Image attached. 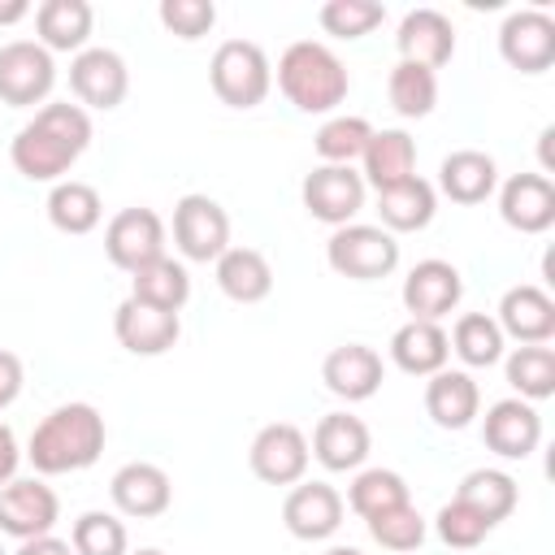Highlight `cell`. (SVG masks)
Wrapping results in <instances>:
<instances>
[{"mask_svg":"<svg viewBox=\"0 0 555 555\" xmlns=\"http://www.w3.org/2000/svg\"><path fill=\"white\" fill-rule=\"evenodd\" d=\"M399 299H403V308L412 312V321H442V317H451V312L460 308V299H464V278H460V269H455L451 260L429 256V260H421V264L408 269Z\"/></svg>","mask_w":555,"mask_h":555,"instance_id":"obj_10","label":"cell"},{"mask_svg":"<svg viewBox=\"0 0 555 555\" xmlns=\"http://www.w3.org/2000/svg\"><path fill=\"white\" fill-rule=\"evenodd\" d=\"M364 186L386 191L399 186L408 178H416V139L408 130H373L369 147H364Z\"/></svg>","mask_w":555,"mask_h":555,"instance_id":"obj_27","label":"cell"},{"mask_svg":"<svg viewBox=\"0 0 555 555\" xmlns=\"http://www.w3.org/2000/svg\"><path fill=\"white\" fill-rule=\"evenodd\" d=\"M113 334L130 356H165L182 338V321H178V312H160L139 299H121L113 312Z\"/></svg>","mask_w":555,"mask_h":555,"instance_id":"obj_22","label":"cell"},{"mask_svg":"<svg viewBox=\"0 0 555 555\" xmlns=\"http://www.w3.org/2000/svg\"><path fill=\"white\" fill-rule=\"evenodd\" d=\"M503 373H507V386L516 390V399H525V403L555 395V351L551 347H516L503 360Z\"/></svg>","mask_w":555,"mask_h":555,"instance_id":"obj_36","label":"cell"},{"mask_svg":"<svg viewBox=\"0 0 555 555\" xmlns=\"http://www.w3.org/2000/svg\"><path fill=\"white\" fill-rule=\"evenodd\" d=\"M69 91L78 95L82 108H117L130 91V69L113 48H82L69 61Z\"/></svg>","mask_w":555,"mask_h":555,"instance_id":"obj_14","label":"cell"},{"mask_svg":"<svg viewBox=\"0 0 555 555\" xmlns=\"http://www.w3.org/2000/svg\"><path fill=\"white\" fill-rule=\"evenodd\" d=\"M317 22L334 39H364L369 30H377L386 22V9L373 0H325L317 9Z\"/></svg>","mask_w":555,"mask_h":555,"instance_id":"obj_40","label":"cell"},{"mask_svg":"<svg viewBox=\"0 0 555 555\" xmlns=\"http://www.w3.org/2000/svg\"><path fill=\"white\" fill-rule=\"evenodd\" d=\"M91 4L87 0H43L35 9V30H39V43L48 52H82L87 39H91Z\"/></svg>","mask_w":555,"mask_h":555,"instance_id":"obj_29","label":"cell"},{"mask_svg":"<svg viewBox=\"0 0 555 555\" xmlns=\"http://www.w3.org/2000/svg\"><path fill=\"white\" fill-rule=\"evenodd\" d=\"M451 351L468 364V369H490V364H499L503 360V330H499V321L494 317H486V312H464L460 321H455V330H451Z\"/></svg>","mask_w":555,"mask_h":555,"instance_id":"obj_35","label":"cell"},{"mask_svg":"<svg viewBox=\"0 0 555 555\" xmlns=\"http://www.w3.org/2000/svg\"><path fill=\"white\" fill-rule=\"evenodd\" d=\"M308 451H312L317 464L330 468V473H356V468L369 460V451H373V434H369V425H364L360 416H351V412H325V416L317 421V429H312Z\"/></svg>","mask_w":555,"mask_h":555,"instance_id":"obj_18","label":"cell"},{"mask_svg":"<svg viewBox=\"0 0 555 555\" xmlns=\"http://www.w3.org/2000/svg\"><path fill=\"white\" fill-rule=\"evenodd\" d=\"M108 499L121 516L130 520H152L160 512H169L173 503V481L160 464H147V460H130L113 473L108 481Z\"/></svg>","mask_w":555,"mask_h":555,"instance_id":"obj_16","label":"cell"},{"mask_svg":"<svg viewBox=\"0 0 555 555\" xmlns=\"http://www.w3.org/2000/svg\"><path fill=\"white\" fill-rule=\"evenodd\" d=\"M22 382H26V369L13 351H0V412L22 395Z\"/></svg>","mask_w":555,"mask_h":555,"instance_id":"obj_44","label":"cell"},{"mask_svg":"<svg viewBox=\"0 0 555 555\" xmlns=\"http://www.w3.org/2000/svg\"><path fill=\"white\" fill-rule=\"evenodd\" d=\"M434 529H438V538L447 542V546H455V551H473V546H481L486 538H490V520H481L468 503H460V499H451V503H442L438 507V516H434Z\"/></svg>","mask_w":555,"mask_h":555,"instance_id":"obj_42","label":"cell"},{"mask_svg":"<svg viewBox=\"0 0 555 555\" xmlns=\"http://www.w3.org/2000/svg\"><path fill=\"white\" fill-rule=\"evenodd\" d=\"M104 251L126 273L160 260L165 256V221H160V212H152V208H121L104 225Z\"/></svg>","mask_w":555,"mask_h":555,"instance_id":"obj_13","label":"cell"},{"mask_svg":"<svg viewBox=\"0 0 555 555\" xmlns=\"http://www.w3.org/2000/svg\"><path fill=\"white\" fill-rule=\"evenodd\" d=\"M412 503L408 494V481L395 473V468H364L356 473V481L347 486V507L356 516H377V512H390V507H403Z\"/></svg>","mask_w":555,"mask_h":555,"instance_id":"obj_37","label":"cell"},{"mask_svg":"<svg viewBox=\"0 0 555 555\" xmlns=\"http://www.w3.org/2000/svg\"><path fill=\"white\" fill-rule=\"evenodd\" d=\"M434 212H438V191L425 178H408L399 186L377 191V217H382V230H390V234L425 230L434 221Z\"/></svg>","mask_w":555,"mask_h":555,"instance_id":"obj_30","label":"cell"},{"mask_svg":"<svg viewBox=\"0 0 555 555\" xmlns=\"http://www.w3.org/2000/svg\"><path fill=\"white\" fill-rule=\"evenodd\" d=\"M13 555H74V546L65 538H56V533H43V538H26Z\"/></svg>","mask_w":555,"mask_h":555,"instance_id":"obj_46","label":"cell"},{"mask_svg":"<svg viewBox=\"0 0 555 555\" xmlns=\"http://www.w3.org/2000/svg\"><path fill=\"white\" fill-rule=\"evenodd\" d=\"M447 356H451V343L438 321H403L390 334V360L412 377H434L438 369H447Z\"/></svg>","mask_w":555,"mask_h":555,"instance_id":"obj_26","label":"cell"},{"mask_svg":"<svg viewBox=\"0 0 555 555\" xmlns=\"http://www.w3.org/2000/svg\"><path fill=\"white\" fill-rule=\"evenodd\" d=\"M425 412L438 429H464L481 412V390L464 369H438L425 382Z\"/></svg>","mask_w":555,"mask_h":555,"instance_id":"obj_25","label":"cell"},{"mask_svg":"<svg viewBox=\"0 0 555 555\" xmlns=\"http://www.w3.org/2000/svg\"><path fill=\"white\" fill-rule=\"evenodd\" d=\"M395 43H399V61H412V65H425L438 74L455 56V26L438 9H412L399 22Z\"/></svg>","mask_w":555,"mask_h":555,"instance_id":"obj_23","label":"cell"},{"mask_svg":"<svg viewBox=\"0 0 555 555\" xmlns=\"http://www.w3.org/2000/svg\"><path fill=\"white\" fill-rule=\"evenodd\" d=\"M481 438L494 455L503 460H525L538 451L542 442V416L533 403L525 399H499L486 408V421H481Z\"/></svg>","mask_w":555,"mask_h":555,"instance_id":"obj_19","label":"cell"},{"mask_svg":"<svg viewBox=\"0 0 555 555\" xmlns=\"http://www.w3.org/2000/svg\"><path fill=\"white\" fill-rule=\"evenodd\" d=\"M438 191L451 204H486L499 191V165L490 152L477 147H460L451 156H442L438 165Z\"/></svg>","mask_w":555,"mask_h":555,"instance_id":"obj_24","label":"cell"},{"mask_svg":"<svg viewBox=\"0 0 555 555\" xmlns=\"http://www.w3.org/2000/svg\"><path fill=\"white\" fill-rule=\"evenodd\" d=\"M61 520V499L48 481L39 477H13L0 490V533L26 542V538H43L52 533Z\"/></svg>","mask_w":555,"mask_h":555,"instance_id":"obj_9","label":"cell"},{"mask_svg":"<svg viewBox=\"0 0 555 555\" xmlns=\"http://www.w3.org/2000/svg\"><path fill=\"white\" fill-rule=\"evenodd\" d=\"M304 208L325 225H351V217L364 208V178L351 165H317L304 186Z\"/></svg>","mask_w":555,"mask_h":555,"instance_id":"obj_12","label":"cell"},{"mask_svg":"<svg viewBox=\"0 0 555 555\" xmlns=\"http://www.w3.org/2000/svg\"><path fill=\"white\" fill-rule=\"evenodd\" d=\"M455 499H460V503H468L481 520L499 525V520H507V516L516 512L520 490H516V481H512L503 468H473V473L460 481Z\"/></svg>","mask_w":555,"mask_h":555,"instance_id":"obj_33","label":"cell"},{"mask_svg":"<svg viewBox=\"0 0 555 555\" xmlns=\"http://www.w3.org/2000/svg\"><path fill=\"white\" fill-rule=\"evenodd\" d=\"M91 147V117L82 104L52 100L43 104L9 143V160L30 182H61V173L74 169V160Z\"/></svg>","mask_w":555,"mask_h":555,"instance_id":"obj_1","label":"cell"},{"mask_svg":"<svg viewBox=\"0 0 555 555\" xmlns=\"http://www.w3.org/2000/svg\"><path fill=\"white\" fill-rule=\"evenodd\" d=\"M551 139H555V130L546 126V130L538 134V152H542V178H546V173L555 169V156H551Z\"/></svg>","mask_w":555,"mask_h":555,"instance_id":"obj_48","label":"cell"},{"mask_svg":"<svg viewBox=\"0 0 555 555\" xmlns=\"http://www.w3.org/2000/svg\"><path fill=\"white\" fill-rule=\"evenodd\" d=\"M22 17H30V4H26V0H4V4H0V26H13V22H22Z\"/></svg>","mask_w":555,"mask_h":555,"instance_id":"obj_47","label":"cell"},{"mask_svg":"<svg viewBox=\"0 0 555 555\" xmlns=\"http://www.w3.org/2000/svg\"><path fill=\"white\" fill-rule=\"evenodd\" d=\"M56 87V61L39 39H9L0 48V100L9 108L43 104Z\"/></svg>","mask_w":555,"mask_h":555,"instance_id":"obj_6","label":"cell"},{"mask_svg":"<svg viewBox=\"0 0 555 555\" xmlns=\"http://www.w3.org/2000/svg\"><path fill=\"white\" fill-rule=\"evenodd\" d=\"M0 555H4V546H0Z\"/></svg>","mask_w":555,"mask_h":555,"instance_id":"obj_51","label":"cell"},{"mask_svg":"<svg viewBox=\"0 0 555 555\" xmlns=\"http://www.w3.org/2000/svg\"><path fill=\"white\" fill-rule=\"evenodd\" d=\"M499 330L503 338H516L520 347H546L555 334V299L542 286H512L499 299Z\"/></svg>","mask_w":555,"mask_h":555,"instance_id":"obj_21","label":"cell"},{"mask_svg":"<svg viewBox=\"0 0 555 555\" xmlns=\"http://www.w3.org/2000/svg\"><path fill=\"white\" fill-rule=\"evenodd\" d=\"M308 460H312L308 438H304V429L291 425V421L264 425V429L251 438V447H247V464H251V473H256L264 486H295V481H304Z\"/></svg>","mask_w":555,"mask_h":555,"instance_id":"obj_8","label":"cell"},{"mask_svg":"<svg viewBox=\"0 0 555 555\" xmlns=\"http://www.w3.org/2000/svg\"><path fill=\"white\" fill-rule=\"evenodd\" d=\"M499 217L520 234H546L555 225V182L542 173H512L499 186Z\"/></svg>","mask_w":555,"mask_h":555,"instance_id":"obj_20","label":"cell"},{"mask_svg":"<svg viewBox=\"0 0 555 555\" xmlns=\"http://www.w3.org/2000/svg\"><path fill=\"white\" fill-rule=\"evenodd\" d=\"M325 260L338 278H351V282H377V278H390L399 269V243L390 230L382 225H338L325 243Z\"/></svg>","mask_w":555,"mask_h":555,"instance_id":"obj_5","label":"cell"},{"mask_svg":"<svg viewBox=\"0 0 555 555\" xmlns=\"http://www.w3.org/2000/svg\"><path fill=\"white\" fill-rule=\"evenodd\" d=\"M100 217H104V204H100V191L91 182L61 178L48 191V221L61 234H91L100 225Z\"/></svg>","mask_w":555,"mask_h":555,"instance_id":"obj_32","label":"cell"},{"mask_svg":"<svg viewBox=\"0 0 555 555\" xmlns=\"http://www.w3.org/2000/svg\"><path fill=\"white\" fill-rule=\"evenodd\" d=\"M499 56L520 74H542L555 65V17L542 9H516L499 26Z\"/></svg>","mask_w":555,"mask_h":555,"instance_id":"obj_11","label":"cell"},{"mask_svg":"<svg viewBox=\"0 0 555 555\" xmlns=\"http://www.w3.org/2000/svg\"><path fill=\"white\" fill-rule=\"evenodd\" d=\"M343 494L330 481H295L282 503V525L299 542H325L343 525Z\"/></svg>","mask_w":555,"mask_h":555,"instance_id":"obj_15","label":"cell"},{"mask_svg":"<svg viewBox=\"0 0 555 555\" xmlns=\"http://www.w3.org/2000/svg\"><path fill=\"white\" fill-rule=\"evenodd\" d=\"M373 139V126L364 117H347V113H334L321 121V130L312 134V147L321 156V165H351L364 156Z\"/></svg>","mask_w":555,"mask_h":555,"instance_id":"obj_38","label":"cell"},{"mask_svg":"<svg viewBox=\"0 0 555 555\" xmlns=\"http://www.w3.org/2000/svg\"><path fill=\"white\" fill-rule=\"evenodd\" d=\"M321 382H325L330 395H338V399H347V403H364V399H373V395L382 390L386 364H382V356H377L373 347H364V343H343V347H334V351L325 356Z\"/></svg>","mask_w":555,"mask_h":555,"instance_id":"obj_17","label":"cell"},{"mask_svg":"<svg viewBox=\"0 0 555 555\" xmlns=\"http://www.w3.org/2000/svg\"><path fill=\"white\" fill-rule=\"evenodd\" d=\"M160 26L178 39L195 43L217 26V4L212 0H160Z\"/></svg>","mask_w":555,"mask_h":555,"instance_id":"obj_43","label":"cell"},{"mask_svg":"<svg viewBox=\"0 0 555 555\" xmlns=\"http://www.w3.org/2000/svg\"><path fill=\"white\" fill-rule=\"evenodd\" d=\"M386 95L399 117H408V121L429 117L438 104V74L425 65H412V61H395V69L386 78Z\"/></svg>","mask_w":555,"mask_h":555,"instance_id":"obj_34","label":"cell"},{"mask_svg":"<svg viewBox=\"0 0 555 555\" xmlns=\"http://www.w3.org/2000/svg\"><path fill=\"white\" fill-rule=\"evenodd\" d=\"M364 525H369L373 542H377L382 551H395V555H408V551H416V546L425 542V516H421L412 503L390 507V512H377V516H369Z\"/></svg>","mask_w":555,"mask_h":555,"instance_id":"obj_41","label":"cell"},{"mask_svg":"<svg viewBox=\"0 0 555 555\" xmlns=\"http://www.w3.org/2000/svg\"><path fill=\"white\" fill-rule=\"evenodd\" d=\"M17 464H22V451H17V438H13V429L0 421V490L17 477Z\"/></svg>","mask_w":555,"mask_h":555,"instance_id":"obj_45","label":"cell"},{"mask_svg":"<svg viewBox=\"0 0 555 555\" xmlns=\"http://www.w3.org/2000/svg\"><path fill=\"white\" fill-rule=\"evenodd\" d=\"M173 243H178V251L186 260H199V264L217 260L230 247V217H225V208L212 195H199V191L182 195L173 204Z\"/></svg>","mask_w":555,"mask_h":555,"instance_id":"obj_7","label":"cell"},{"mask_svg":"<svg viewBox=\"0 0 555 555\" xmlns=\"http://www.w3.org/2000/svg\"><path fill=\"white\" fill-rule=\"evenodd\" d=\"M104 442H108V429L91 403H61L35 425L26 442V460L43 477L82 473L104 455Z\"/></svg>","mask_w":555,"mask_h":555,"instance_id":"obj_2","label":"cell"},{"mask_svg":"<svg viewBox=\"0 0 555 555\" xmlns=\"http://www.w3.org/2000/svg\"><path fill=\"white\" fill-rule=\"evenodd\" d=\"M278 91L299 113H334L351 91V74L334 48L299 39L278 56Z\"/></svg>","mask_w":555,"mask_h":555,"instance_id":"obj_3","label":"cell"},{"mask_svg":"<svg viewBox=\"0 0 555 555\" xmlns=\"http://www.w3.org/2000/svg\"><path fill=\"white\" fill-rule=\"evenodd\" d=\"M130 299L147 304V308H160V312H182V304L191 299V273L182 260L173 256H160L143 269L130 273Z\"/></svg>","mask_w":555,"mask_h":555,"instance_id":"obj_31","label":"cell"},{"mask_svg":"<svg viewBox=\"0 0 555 555\" xmlns=\"http://www.w3.org/2000/svg\"><path fill=\"white\" fill-rule=\"evenodd\" d=\"M74 555H130V533L113 512H82L69 529Z\"/></svg>","mask_w":555,"mask_h":555,"instance_id":"obj_39","label":"cell"},{"mask_svg":"<svg viewBox=\"0 0 555 555\" xmlns=\"http://www.w3.org/2000/svg\"><path fill=\"white\" fill-rule=\"evenodd\" d=\"M208 82L217 91L221 104L230 108H256L264 104L269 87H273V65L264 56L260 43L251 39H225L217 43L212 61H208Z\"/></svg>","mask_w":555,"mask_h":555,"instance_id":"obj_4","label":"cell"},{"mask_svg":"<svg viewBox=\"0 0 555 555\" xmlns=\"http://www.w3.org/2000/svg\"><path fill=\"white\" fill-rule=\"evenodd\" d=\"M325 555H360V551H356V546H330Z\"/></svg>","mask_w":555,"mask_h":555,"instance_id":"obj_49","label":"cell"},{"mask_svg":"<svg viewBox=\"0 0 555 555\" xmlns=\"http://www.w3.org/2000/svg\"><path fill=\"white\" fill-rule=\"evenodd\" d=\"M217 286L234 304H260L273 291V264L256 247H225L217 260Z\"/></svg>","mask_w":555,"mask_h":555,"instance_id":"obj_28","label":"cell"},{"mask_svg":"<svg viewBox=\"0 0 555 555\" xmlns=\"http://www.w3.org/2000/svg\"><path fill=\"white\" fill-rule=\"evenodd\" d=\"M130 555H165V551H156V546H139V551H130Z\"/></svg>","mask_w":555,"mask_h":555,"instance_id":"obj_50","label":"cell"}]
</instances>
